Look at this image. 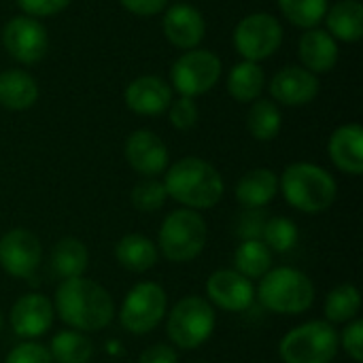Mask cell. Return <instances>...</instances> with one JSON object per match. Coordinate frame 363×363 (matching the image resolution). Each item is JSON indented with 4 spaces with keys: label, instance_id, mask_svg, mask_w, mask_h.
I'll return each instance as SVG.
<instances>
[{
    "label": "cell",
    "instance_id": "37",
    "mask_svg": "<svg viewBox=\"0 0 363 363\" xmlns=\"http://www.w3.org/2000/svg\"><path fill=\"white\" fill-rule=\"evenodd\" d=\"M266 215L262 208H247L240 215V223H238V236L242 240H262V232L266 225Z\"/></svg>",
    "mask_w": 363,
    "mask_h": 363
},
{
    "label": "cell",
    "instance_id": "24",
    "mask_svg": "<svg viewBox=\"0 0 363 363\" xmlns=\"http://www.w3.org/2000/svg\"><path fill=\"white\" fill-rule=\"evenodd\" d=\"M332 38L355 43L363 36V6L357 0H340L325 13Z\"/></svg>",
    "mask_w": 363,
    "mask_h": 363
},
{
    "label": "cell",
    "instance_id": "23",
    "mask_svg": "<svg viewBox=\"0 0 363 363\" xmlns=\"http://www.w3.org/2000/svg\"><path fill=\"white\" fill-rule=\"evenodd\" d=\"M38 98V85L23 70H6L0 74V104L9 111H26Z\"/></svg>",
    "mask_w": 363,
    "mask_h": 363
},
{
    "label": "cell",
    "instance_id": "22",
    "mask_svg": "<svg viewBox=\"0 0 363 363\" xmlns=\"http://www.w3.org/2000/svg\"><path fill=\"white\" fill-rule=\"evenodd\" d=\"M157 245L143 234H125L115 245V259L119 262V266L136 274L151 270L157 264Z\"/></svg>",
    "mask_w": 363,
    "mask_h": 363
},
{
    "label": "cell",
    "instance_id": "32",
    "mask_svg": "<svg viewBox=\"0 0 363 363\" xmlns=\"http://www.w3.org/2000/svg\"><path fill=\"white\" fill-rule=\"evenodd\" d=\"M262 238L266 247L274 253H287L298 245L300 232L298 225L289 217H272L266 221Z\"/></svg>",
    "mask_w": 363,
    "mask_h": 363
},
{
    "label": "cell",
    "instance_id": "36",
    "mask_svg": "<svg viewBox=\"0 0 363 363\" xmlns=\"http://www.w3.org/2000/svg\"><path fill=\"white\" fill-rule=\"evenodd\" d=\"M4 363H53V359L47 347L38 342H21L6 355Z\"/></svg>",
    "mask_w": 363,
    "mask_h": 363
},
{
    "label": "cell",
    "instance_id": "8",
    "mask_svg": "<svg viewBox=\"0 0 363 363\" xmlns=\"http://www.w3.org/2000/svg\"><path fill=\"white\" fill-rule=\"evenodd\" d=\"M166 308L168 296L164 287L153 281H143L128 291L119 311V321L130 334L143 336L162 323Z\"/></svg>",
    "mask_w": 363,
    "mask_h": 363
},
{
    "label": "cell",
    "instance_id": "29",
    "mask_svg": "<svg viewBox=\"0 0 363 363\" xmlns=\"http://www.w3.org/2000/svg\"><path fill=\"white\" fill-rule=\"evenodd\" d=\"M359 308H362L359 289L351 283H345V285L334 287L328 294L323 313H325V321L334 325V323H349L357 319Z\"/></svg>",
    "mask_w": 363,
    "mask_h": 363
},
{
    "label": "cell",
    "instance_id": "1",
    "mask_svg": "<svg viewBox=\"0 0 363 363\" xmlns=\"http://www.w3.org/2000/svg\"><path fill=\"white\" fill-rule=\"evenodd\" d=\"M53 308L57 317L77 332L89 334L108 328L115 317L111 294L89 279H66L55 289Z\"/></svg>",
    "mask_w": 363,
    "mask_h": 363
},
{
    "label": "cell",
    "instance_id": "6",
    "mask_svg": "<svg viewBox=\"0 0 363 363\" xmlns=\"http://www.w3.org/2000/svg\"><path fill=\"white\" fill-rule=\"evenodd\" d=\"M215 323L217 315L213 304L202 296H187L172 306L166 332L177 349L194 351L213 336Z\"/></svg>",
    "mask_w": 363,
    "mask_h": 363
},
{
    "label": "cell",
    "instance_id": "19",
    "mask_svg": "<svg viewBox=\"0 0 363 363\" xmlns=\"http://www.w3.org/2000/svg\"><path fill=\"white\" fill-rule=\"evenodd\" d=\"M328 153L334 166L347 174L359 177L363 172V128L359 123H347L334 130L328 143Z\"/></svg>",
    "mask_w": 363,
    "mask_h": 363
},
{
    "label": "cell",
    "instance_id": "17",
    "mask_svg": "<svg viewBox=\"0 0 363 363\" xmlns=\"http://www.w3.org/2000/svg\"><path fill=\"white\" fill-rule=\"evenodd\" d=\"M170 102H172V87L160 77L145 74L134 79L125 87V104L136 115H145V117L162 115L164 111H168Z\"/></svg>",
    "mask_w": 363,
    "mask_h": 363
},
{
    "label": "cell",
    "instance_id": "28",
    "mask_svg": "<svg viewBox=\"0 0 363 363\" xmlns=\"http://www.w3.org/2000/svg\"><path fill=\"white\" fill-rule=\"evenodd\" d=\"M236 272L245 279H262L272 270V251L264 240H242L234 253Z\"/></svg>",
    "mask_w": 363,
    "mask_h": 363
},
{
    "label": "cell",
    "instance_id": "41",
    "mask_svg": "<svg viewBox=\"0 0 363 363\" xmlns=\"http://www.w3.org/2000/svg\"><path fill=\"white\" fill-rule=\"evenodd\" d=\"M2 325H4V317H2V311H0V332H2Z\"/></svg>",
    "mask_w": 363,
    "mask_h": 363
},
{
    "label": "cell",
    "instance_id": "39",
    "mask_svg": "<svg viewBox=\"0 0 363 363\" xmlns=\"http://www.w3.org/2000/svg\"><path fill=\"white\" fill-rule=\"evenodd\" d=\"M138 363H179V355L177 351L170 347V345H151L147 347L140 357H138Z\"/></svg>",
    "mask_w": 363,
    "mask_h": 363
},
{
    "label": "cell",
    "instance_id": "27",
    "mask_svg": "<svg viewBox=\"0 0 363 363\" xmlns=\"http://www.w3.org/2000/svg\"><path fill=\"white\" fill-rule=\"evenodd\" d=\"M266 77L257 62H240L230 70L228 91L238 102H255L262 96Z\"/></svg>",
    "mask_w": 363,
    "mask_h": 363
},
{
    "label": "cell",
    "instance_id": "11",
    "mask_svg": "<svg viewBox=\"0 0 363 363\" xmlns=\"http://www.w3.org/2000/svg\"><path fill=\"white\" fill-rule=\"evenodd\" d=\"M43 259V247L36 234L23 228L9 230L0 238V268L15 279H30Z\"/></svg>",
    "mask_w": 363,
    "mask_h": 363
},
{
    "label": "cell",
    "instance_id": "31",
    "mask_svg": "<svg viewBox=\"0 0 363 363\" xmlns=\"http://www.w3.org/2000/svg\"><path fill=\"white\" fill-rule=\"evenodd\" d=\"M283 15L298 28H315L328 13V0H279Z\"/></svg>",
    "mask_w": 363,
    "mask_h": 363
},
{
    "label": "cell",
    "instance_id": "38",
    "mask_svg": "<svg viewBox=\"0 0 363 363\" xmlns=\"http://www.w3.org/2000/svg\"><path fill=\"white\" fill-rule=\"evenodd\" d=\"M19 9L28 15V17H51L62 13L70 0H17Z\"/></svg>",
    "mask_w": 363,
    "mask_h": 363
},
{
    "label": "cell",
    "instance_id": "16",
    "mask_svg": "<svg viewBox=\"0 0 363 363\" xmlns=\"http://www.w3.org/2000/svg\"><path fill=\"white\" fill-rule=\"evenodd\" d=\"M270 94L274 100L287 106H302L317 98L319 81L315 72L300 66H285L279 70L270 83Z\"/></svg>",
    "mask_w": 363,
    "mask_h": 363
},
{
    "label": "cell",
    "instance_id": "40",
    "mask_svg": "<svg viewBox=\"0 0 363 363\" xmlns=\"http://www.w3.org/2000/svg\"><path fill=\"white\" fill-rule=\"evenodd\" d=\"M130 13L134 15H143V17H151L155 13H160L168 0H119Z\"/></svg>",
    "mask_w": 363,
    "mask_h": 363
},
{
    "label": "cell",
    "instance_id": "13",
    "mask_svg": "<svg viewBox=\"0 0 363 363\" xmlns=\"http://www.w3.org/2000/svg\"><path fill=\"white\" fill-rule=\"evenodd\" d=\"M53 319H55L53 302L43 294L21 296L9 313V323L13 332L30 340L47 334L53 325Z\"/></svg>",
    "mask_w": 363,
    "mask_h": 363
},
{
    "label": "cell",
    "instance_id": "3",
    "mask_svg": "<svg viewBox=\"0 0 363 363\" xmlns=\"http://www.w3.org/2000/svg\"><path fill=\"white\" fill-rule=\"evenodd\" d=\"M279 187L285 200L306 215L325 213L338 196V185L334 177L311 162H296L285 168Z\"/></svg>",
    "mask_w": 363,
    "mask_h": 363
},
{
    "label": "cell",
    "instance_id": "15",
    "mask_svg": "<svg viewBox=\"0 0 363 363\" xmlns=\"http://www.w3.org/2000/svg\"><path fill=\"white\" fill-rule=\"evenodd\" d=\"M125 160L143 177L153 179L168 168V149L151 130H136L125 140Z\"/></svg>",
    "mask_w": 363,
    "mask_h": 363
},
{
    "label": "cell",
    "instance_id": "14",
    "mask_svg": "<svg viewBox=\"0 0 363 363\" xmlns=\"http://www.w3.org/2000/svg\"><path fill=\"white\" fill-rule=\"evenodd\" d=\"M206 296L208 302L221 311L245 313L255 300V289L253 283L236 270H217L206 281Z\"/></svg>",
    "mask_w": 363,
    "mask_h": 363
},
{
    "label": "cell",
    "instance_id": "30",
    "mask_svg": "<svg viewBox=\"0 0 363 363\" xmlns=\"http://www.w3.org/2000/svg\"><path fill=\"white\" fill-rule=\"evenodd\" d=\"M281 125H283V115L272 100L262 98L253 102L247 115V128L255 140L266 143V140L277 138V134L281 132Z\"/></svg>",
    "mask_w": 363,
    "mask_h": 363
},
{
    "label": "cell",
    "instance_id": "18",
    "mask_svg": "<svg viewBox=\"0 0 363 363\" xmlns=\"http://www.w3.org/2000/svg\"><path fill=\"white\" fill-rule=\"evenodd\" d=\"M206 32L204 17L191 4H174L164 15V34L179 49H196Z\"/></svg>",
    "mask_w": 363,
    "mask_h": 363
},
{
    "label": "cell",
    "instance_id": "9",
    "mask_svg": "<svg viewBox=\"0 0 363 363\" xmlns=\"http://www.w3.org/2000/svg\"><path fill=\"white\" fill-rule=\"evenodd\" d=\"M221 77V60L204 49H189L183 53L170 70L172 87L187 98L206 94L217 85Z\"/></svg>",
    "mask_w": 363,
    "mask_h": 363
},
{
    "label": "cell",
    "instance_id": "7",
    "mask_svg": "<svg viewBox=\"0 0 363 363\" xmlns=\"http://www.w3.org/2000/svg\"><path fill=\"white\" fill-rule=\"evenodd\" d=\"M338 332L328 321H308L294 328L279 345L283 363H330L338 353Z\"/></svg>",
    "mask_w": 363,
    "mask_h": 363
},
{
    "label": "cell",
    "instance_id": "35",
    "mask_svg": "<svg viewBox=\"0 0 363 363\" xmlns=\"http://www.w3.org/2000/svg\"><path fill=\"white\" fill-rule=\"evenodd\" d=\"M338 342L342 345V349L347 351V355L355 363L363 362V321L362 319H353L347 323V330L342 332V336H338Z\"/></svg>",
    "mask_w": 363,
    "mask_h": 363
},
{
    "label": "cell",
    "instance_id": "26",
    "mask_svg": "<svg viewBox=\"0 0 363 363\" xmlns=\"http://www.w3.org/2000/svg\"><path fill=\"white\" fill-rule=\"evenodd\" d=\"M47 349L53 363H89L94 357V342L77 330L57 332Z\"/></svg>",
    "mask_w": 363,
    "mask_h": 363
},
{
    "label": "cell",
    "instance_id": "25",
    "mask_svg": "<svg viewBox=\"0 0 363 363\" xmlns=\"http://www.w3.org/2000/svg\"><path fill=\"white\" fill-rule=\"evenodd\" d=\"M87 264H89V251L79 238L66 236L55 242L51 251V268L62 281L83 277Z\"/></svg>",
    "mask_w": 363,
    "mask_h": 363
},
{
    "label": "cell",
    "instance_id": "10",
    "mask_svg": "<svg viewBox=\"0 0 363 363\" xmlns=\"http://www.w3.org/2000/svg\"><path fill=\"white\" fill-rule=\"evenodd\" d=\"M283 43V28L270 13H253L238 21L234 30V47L247 62L270 57Z\"/></svg>",
    "mask_w": 363,
    "mask_h": 363
},
{
    "label": "cell",
    "instance_id": "12",
    "mask_svg": "<svg viewBox=\"0 0 363 363\" xmlns=\"http://www.w3.org/2000/svg\"><path fill=\"white\" fill-rule=\"evenodd\" d=\"M4 49L21 64H36L45 57L49 47V36L45 26L28 15L13 17L2 30Z\"/></svg>",
    "mask_w": 363,
    "mask_h": 363
},
{
    "label": "cell",
    "instance_id": "20",
    "mask_svg": "<svg viewBox=\"0 0 363 363\" xmlns=\"http://www.w3.org/2000/svg\"><path fill=\"white\" fill-rule=\"evenodd\" d=\"M300 60L311 72H328L338 62V45L330 32L311 28L300 38Z\"/></svg>",
    "mask_w": 363,
    "mask_h": 363
},
{
    "label": "cell",
    "instance_id": "33",
    "mask_svg": "<svg viewBox=\"0 0 363 363\" xmlns=\"http://www.w3.org/2000/svg\"><path fill=\"white\" fill-rule=\"evenodd\" d=\"M168 200L166 187L157 179H143L132 189V206L140 213H155Z\"/></svg>",
    "mask_w": 363,
    "mask_h": 363
},
{
    "label": "cell",
    "instance_id": "21",
    "mask_svg": "<svg viewBox=\"0 0 363 363\" xmlns=\"http://www.w3.org/2000/svg\"><path fill=\"white\" fill-rule=\"evenodd\" d=\"M279 194V177L268 168L249 170L236 185V200L245 208H264Z\"/></svg>",
    "mask_w": 363,
    "mask_h": 363
},
{
    "label": "cell",
    "instance_id": "4",
    "mask_svg": "<svg viewBox=\"0 0 363 363\" xmlns=\"http://www.w3.org/2000/svg\"><path fill=\"white\" fill-rule=\"evenodd\" d=\"M264 308L277 315H302L315 302L313 281L298 268L281 266L272 268L259 279L257 296Z\"/></svg>",
    "mask_w": 363,
    "mask_h": 363
},
{
    "label": "cell",
    "instance_id": "2",
    "mask_svg": "<svg viewBox=\"0 0 363 363\" xmlns=\"http://www.w3.org/2000/svg\"><path fill=\"white\" fill-rule=\"evenodd\" d=\"M164 187L168 198L183 204V208L206 211L223 198V179L219 170L200 157H183L166 172Z\"/></svg>",
    "mask_w": 363,
    "mask_h": 363
},
{
    "label": "cell",
    "instance_id": "34",
    "mask_svg": "<svg viewBox=\"0 0 363 363\" xmlns=\"http://www.w3.org/2000/svg\"><path fill=\"white\" fill-rule=\"evenodd\" d=\"M168 115H170V123L181 130V132H187L191 130L196 123H198V106L194 102V98H187V96H181L179 100H172L170 106H168Z\"/></svg>",
    "mask_w": 363,
    "mask_h": 363
},
{
    "label": "cell",
    "instance_id": "5",
    "mask_svg": "<svg viewBox=\"0 0 363 363\" xmlns=\"http://www.w3.org/2000/svg\"><path fill=\"white\" fill-rule=\"evenodd\" d=\"M208 228L204 217L191 208L172 211L157 234V251L174 264L194 262L206 247Z\"/></svg>",
    "mask_w": 363,
    "mask_h": 363
}]
</instances>
